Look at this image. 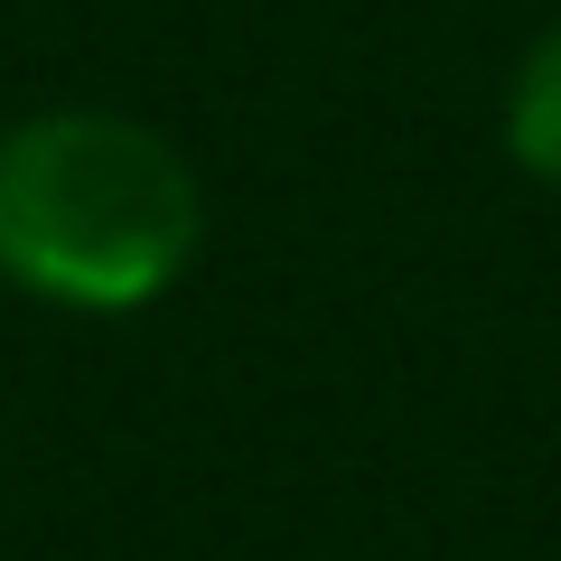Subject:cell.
<instances>
[{
    "label": "cell",
    "mask_w": 561,
    "mask_h": 561,
    "mask_svg": "<svg viewBox=\"0 0 561 561\" xmlns=\"http://www.w3.org/2000/svg\"><path fill=\"white\" fill-rule=\"evenodd\" d=\"M197 169L131 113H28L0 131V280L76 319H122L197 262Z\"/></svg>",
    "instance_id": "6da1fadb"
},
{
    "label": "cell",
    "mask_w": 561,
    "mask_h": 561,
    "mask_svg": "<svg viewBox=\"0 0 561 561\" xmlns=\"http://www.w3.org/2000/svg\"><path fill=\"white\" fill-rule=\"evenodd\" d=\"M505 150H515L524 179L561 187V28H542L505 84Z\"/></svg>",
    "instance_id": "7a4b0ae2"
}]
</instances>
